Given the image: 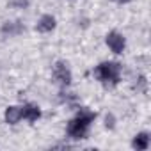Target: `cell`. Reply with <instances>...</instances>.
<instances>
[{
  "instance_id": "cell-1",
  "label": "cell",
  "mask_w": 151,
  "mask_h": 151,
  "mask_svg": "<svg viewBox=\"0 0 151 151\" xmlns=\"http://www.w3.org/2000/svg\"><path fill=\"white\" fill-rule=\"evenodd\" d=\"M96 119V112L89 110L87 107H78V112L73 119L68 121L66 126V133L69 139L73 140H84L89 135V128L93 124V121Z\"/></svg>"
},
{
  "instance_id": "cell-2",
  "label": "cell",
  "mask_w": 151,
  "mask_h": 151,
  "mask_svg": "<svg viewBox=\"0 0 151 151\" xmlns=\"http://www.w3.org/2000/svg\"><path fill=\"white\" fill-rule=\"evenodd\" d=\"M93 77L105 84V86H117L119 80H121V64L116 62V60H105V62H100L94 69H93Z\"/></svg>"
},
{
  "instance_id": "cell-3",
  "label": "cell",
  "mask_w": 151,
  "mask_h": 151,
  "mask_svg": "<svg viewBox=\"0 0 151 151\" xmlns=\"http://www.w3.org/2000/svg\"><path fill=\"white\" fill-rule=\"evenodd\" d=\"M53 80L62 86V87H68L71 86V80H73V75H71V69L68 66V62L64 60H57L53 64Z\"/></svg>"
},
{
  "instance_id": "cell-4",
  "label": "cell",
  "mask_w": 151,
  "mask_h": 151,
  "mask_svg": "<svg viewBox=\"0 0 151 151\" xmlns=\"http://www.w3.org/2000/svg\"><path fill=\"white\" fill-rule=\"evenodd\" d=\"M105 43H107V46L112 50V53H116V55L123 53L124 48H126V39H124V36L119 34L117 30H110V32L105 36Z\"/></svg>"
},
{
  "instance_id": "cell-5",
  "label": "cell",
  "mask_w": 151,
  "mask_h": 151,
  "mask_svg": "<svg viewBox=\"0 0 151 151\" xmlns=\"http://www.w3.org/2000/svg\"><path fill=\"white\" fill-rule=\"evenodd\" d=\"M55 25H57V22H55V18H53L52 14H43V16L37 20V23H36V30L46 34V32H52V30L55 29Z\"/></svg>"
},
{
  "instance_id": "cell-6",
  "label": "cell",
  "mask_w": 151,
  "mask_h": 151,
  "mask_svg": "<svg viewBox=\"0 0 151 151\" xmlns=\"http://www.w3.org/2000/svg\"><path fill=\"white\" fill-rule=\"evenodd\" d=\"M39 117H41V110H39L37 105H34V103H25V105L22 107V119H27V121L34 123V121H37Z\"/></svg>"
},
{
  "instance_id": "cell-7",
  "label": "cell",
  "mask_w": 151,
  "mask_h": 151,
  "mask_svg": "<svg viewBox=\"0 0 151 151\" xmlns=\"http://www.w3.org/2000/svg\"><path fill=\"white\" fill-rule=\"evenodd\" d=\"M25 32V25L22 22H6L2 25V34L4 36H20Z\"/></svg>"
},
{
  "instance_id": "cell-8",
  "label": "cell",
  "mask_w": 151,
  "mask_h": 151,
  "mask_svg": "<svg viewBox=\"0 0 151 151\" xmlns=\"http://www.w3.org/2000/svg\"><path fill=\"white\" fill-rule=\"evenodd\" d=\"M4 117H6L7 124H18L22 121V107H16V105L7 107L4 112Z\"/></svg>"
},
{
  "instance_id": "cell-9",
  "label": "cell",
  "mask_w": 151,
  "mask_h": 151,
  "mask_svg": "<svg viewBox=\"0 0 151 151\" xmlns=\"http://www.w3.org/2000/svg\"><path fill=\"white\" fill-rule=\"evenodd\" d=\"M132 147L133 149H139V151H146L149 147V133L147 132H140L133 137L132 140Z\"/></svg>"
},
{
  "instance_id": "cell-10",
  "label": "cell",
  "mask_w": 151,
  "mask_h": 151,
  "mask_svg": "<svg viewBox=\"0 0 151 151\" xmlns=\"http://www.w3.org/2000/svg\"><path fill=\"white\" fill-rule=\"evenodd\" d=\"M107 123H105V126L107 128H114V117L112 116H107V119H105Z\"/></svg>"
},
{
  "instance_id": "cell-11",
  "label": "cell",
  "mask_w": 151,
  "mask_h": 151,
  "mask_svg": "<svg viewBox=\"0 0 151 151\" xmlns=\"http://www.w3.org/2000/svg\"><path fill=\"white\" fill-rule=\"evenodd\" d=\"M117 2H121V4H126V2H130V0H117Z\"/></svg>"
}]
</instances>
